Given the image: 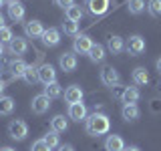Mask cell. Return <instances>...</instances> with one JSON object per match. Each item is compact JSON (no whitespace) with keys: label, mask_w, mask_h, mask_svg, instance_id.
<instances>
[{"label":"cell","mask_w":161,"mask_h":151,"mask_svg":"<svg viewBox=\"0 0 161 151\" xmlns=\"http://www.w3.org/2000/svg\"><path fill=\"white\" fill-rule=\"evenodd\" d=\"M85 127H87V133L89 135H95V137H99V135H105L109 133L111 129V121L105 113H101V111H95V113L87 115V119H85Z\"/></svg>","instance_id":"cell-1"},{"label":"cell","mask_w":161,"mask_h":151,"mask_svg":"<svg viewBox=\"0 0 161 151\" xmlns=\"http://www.w3.org/2000/svg\"><path fill=\"white\" fill-rule=\"evenodd\" d=\"M8 135H10L14 141H24V139H26V135H28V125H26V121H22V119L10 121V125H8Z\"/></svg>","instance_id":"cell-2"},{"label":"cell","mask_w":161,"mask_h":151,"mask_svg":"<svg viewBox=\"0 0 161 151\" xmlns=\"http://www.w3.org/2000/svg\"><path fill=\"white\" fill-rule=\"evenodd\" d=\"M91 47H93V40H91V36H87V34H77V36L73 38V53L75 54H89Z\"/></svg>","instance_id":"cell-3"},{"label":"cell","mask_w":161,"mask_h":151,"mask_svg":"<svg viewBox=\"0 0 161 151\" xmlns=\"http://www.w3.org/2000/svg\"><path fill=\"white\" fill-rule=\"evenodd\" d=\"M85 6L91 12V16H103L111 6V0H85Z\"/></svg>","instance_id":"cell-4"},{"label":"cell","mask_w":161,"mask_h":151,"mask_svg":"<svg viewBox=\"0 0 161 151\" xmlns=\"http://www.w3.org/2000/svg\"><path fill=\"white\" fill-rule=\"evenodd\" d=\"M125 48H127V53L131 57H139L141 53H145V38L139 36V34H133V36H129Z\"/></svg>","instance_id":"cell-5"},{"label":"cell","mask_w":161,"mask_h":151,"mask_svg":"<svg viewBox=\"0 0 161 151\" xmlns=\"http://www.w3.org/2000/svg\"><path fill=\"white\" fill-rule=\"evenodd\" d=\"M101 81H103V85H107V87H117V85L121 83V75L119 70L115 67H105L103 70H101Z\"/></svg>","instance_id":"cell-6"},{"label":"cell","mask_w":161,"mask_h":151,"mask_svg":"<svg viewBox=\"0 0 161 151\" xmlns=\"http://www.w3.org/2000/svg\"><path fill=\"white\" fill-rule=\"evenodd\" d=\"M42 32H44V26H42L40 20L30 18V20L24 22V34H26V38H40Z\"/></svg>","instance_id":"cell-7"},{"label":"cell","mask_w":161,"mask_h":151,"mask_svg":"<svg viewBox=\"0 0 161 151\" xmlns=\"http://www.w3.org/2000/svg\"><path fill=\"white\" fill-rule=\"evenodd\" d=\"M30 109H32V113H36V115H44L50 109V99L44 93H40V95H36V97H32Z\"/></svg>","instance_id":"cell-8"},{"label":"cell","mask_w":161,"mask_h":151,"mask_svg":"<svg viewBox=\"0 0 161 151\" xmlns=\"http://www.w3.org/2000/svg\"><path fill=\"white\" fill-rule=\"evenodd\" d=\"M79 60H77V54L75 53H63L58 57V67L64 70V73H73L75 69H77Z\"/></svg>","instance_id":"cell-9"},{"label":"cell","mask_w":161,"mask_h":151,"mask_svg":"<svg viewBox=\"0 0 161 151\" xmlns=\"http://www.w3.org/2000/svg\"><path fill=\"white\" fill-rule=\"evenodd\" d=\"M40 38H42V44L48 47V48L58 47L60 44V30L58 28H44V32H42Z\"/></svg>","instance_id":"cell-10"},{"label":"cell","mask_w":161,"mask_h":151,"mask_svg":"<svg viewBox=\"0 0 161 151\" xmlns=\"http://www.w3.org/2000/svg\"><path fill=\"white\" fill-rule=\"evenodd\" d=\"M38 81L42 85H50L57 81V70H54L53 64H42L38 67Z\"/></svg>","instance_id":"cell-11"},{"label":"cell","mask_w":161,"mask_h":151,"mask_svg":"<svg viewBox=\"0 0 161 151\" xmlns=\"http://www.w3.org/2000/svg\"><path fill=\"white\" fill-rule=\"evenodd\" d=\"M6 8H8V18L12 20V22H22V20H24V14H26L24 4H20V2H10Z\"/></svg>","instance_id":"cell-12"},{"label":"cell","mask_w":161,"mask_h":151,"mask_svg":"<svg viewBox=\"0 0 161 151\" xmlns=\"http://www.w3.org/2000/svg\"><path fill=\"white\" fill-rule=\"evenodd\" d=\"M69 119H73L75 123H80V121L87 119V107L83 103H73L69 105Z\"/></svg>","instance_id":"cell-13"},{"label":"cell","mask_w":161,"mask_h":151,"mask_svg":"<svg viewBox=\"0 0 161 151\" xmlns=\"http://www.w3.org/2000/svg\"><path fill=\"white\" fill-rule=\"evenodd\" d=\"M64 101H67L69 105L83 103V89H80L79 85H70V87L64 91Z\"/></svg>","instance_id":"cell-14"},{"label":"cell","mask_w":161,"mask_h":151,"mask_svg":"<svg viewBox=\"0 0 161 151\" xmlns=\"http://www.w3.org/2000/svg\"><path fill=\"white\" fill-rule=\"evenodd\" d=\"M8 50L12 54H24L28 50V42H26V38H22V36H14L12 40L8 42Z\"/></svg>","instance_id":"cell-15"},{"label":"cell","mask_w":161,"mask_h":151,"mask_svg":"<svg viewBox=\"0 0 161 151\" xmlns=\"http://www.w3.org/2000/svg\"><path fill=\"white\" fill-rule=\"evenodd\" d=\"M105 149L107 151H125V141L121 135H109L107 139H105Z\"/></svg>","instance_id":"cell-16"},{"label":"cell","mask_w":161,"mask_h":151,"mask_svg":"<svg viewBox=\"0 0 161 151\" xmlns=\"http://www.w3.org/2000/svg\"><path fill=\"white\" fill-rule=\"evenodd\" d=\"M141 99V93L137 87H125L123 89V97H121V101H123L125 105H137V101Z\"/></svg>","instance_id":"cell-17"},{"label":"cell","mask_w":161,"mask_h":151,"mask_svg":"<svg viewBox=\"0 0 161 151\" xmlns=\"http://www.w3.org/2000/svg\"><path fill=\"white\" fill-rule=\"evenodd\" d=\"M141 115V111L137 105H123V109H121V117H123L127 123H133V121H137Z\"/></svg>","instance_id":"cell-18"},{"label":"cell","mask_w":161,"mask_h":151,"mask_svg":"<svg viewBox=\"0 0 161 151\" xmlns=\"http://www.w3.org/2000/svg\"><path fill=\"white\" fill-rule=\"evenodd\" d=\"M107 48H109V53H111V54H121V53L125 50V42H123V38L117 36V34L109 36V40H107Z\"/></svg>","instance_id":"cell-19"},{"label":"cell","mask_w":161,"mask_h":151,"mask_svg":"<svg viewBox=\"0 0 161 151\" xmlns=\"http://www.w3.org/2000/svg\"><path fill=\"white\" fill-rule=\"evenodd\" d=\"M26 67H28V64L24 63L22 59H14L12 63H10V75H12V79H22Z\"/></svg>","instance_id":"cell-20"},{"label":"cell","mask_w":161,"mask_h":151,"mask_svg":"<svg viewBox=\"0 0 161 151\" xmlns=\"http://www.w3.org/2000/svg\"><path fill=\"white\" fill-rule=\"evenodd\" d=\"M105 57H107V54H105V47L99 44V42L97 44L93 42V47H91V50H89V59L93 60V63H103Z\"/></svg>","instance_id":"cell-21"},{"label":"cell","mask_w":161,"mask_h":151,"mask_svg":"<svg viewBox=\"0 0 161 151\" xmlns=\"http://www.w3.org/2000/svg\"><path fill=\"white\" fill-rule=\"evenodd\" d=\"M50 129L57 131V133L67 131V129H69V121L64 119V115H54V117L50 119Z\"/></svg>","instance_id":"cell-22"},{"label":"cell","mask_w":161,"mask_h":151,"mask_svg":"<svg viewBox=\"0 0 161 151\" xmlns=\"http://www.w3.org/2000/svg\"><path fill=\"white\" fill-rule=\"evenodd\" d=\"M85 16V10L80 4H70V6L67 8V18L73 20V22H80V18Z\"/></svg>","instance_id":"cell-23"},{"label":"cell","mask_w":161,"mask_h":151,"mask_svg":"<svg viewBox=\"0 0 161 151\" xmlns=\"http://www.w3.org/2000/svg\"><path fill=\"white\" fill-rule=\"evenodd\" d=\"M131 79H133L135 85H147L149 83V75H147V70H145V67H137L131 73Z\"/></svg>","instance_id":"cell-24"},{"label":"cell","mask_w":161,"mask_h":151,"mask_svg":"<svg viewBox=\"0 0 161 151\" xmlns=\"http://www.w3.org/2000/svg\"><path fill=\"white\" fill-rule=\"evenodd\" d=\"M42 93L47 95L50 101H53V99H58L60 95H63V87H60L57 81H54V83H50V85H44V91H42Z\"/></svg>","instance_id":"cell-25"},{"label":"cell","mask_w":161,"mask_h":151,"mask_svg":"<svg viewBox=\"0 0 161 151\" xmlns=\"http://www.w3.org/2000/svg\"><path fill=\"white\" fill-rule=\"evenodd\" d=\"M16 107V103H14L12 97H6V95H2L0 97V115H10Z\"/></svg>","instance_id":"cell-26"},{"label":"cell","mask_w":161,"mask_h":151,"mask_svg":"<svg viewBox=\"0 0 161 151\" xmlns=\"http://www.w3.org/2000/svg\"><path fill=\"white\" fill-rule=\"evenodd\" d=\"M60 30H63L64 34H69V36H77L79 34V22H73V20H64L63 24H60Z\"/></svg>","instance_id":"cell-27"},{"label":"cell","mask_w":161,"mask_h":151,"mask_svg":"<svg viewBox=\"0 0 161 151\" xmlns=\"http://www.w3.org/2000/svg\"><path fill=\"white\" fill-rule=\"evenodd\" d=\"M145 8H147L145 0H129V4H127V10H129V14H141Z\"/></svg>","instance_id":"cell-28"},{"label":"cell","mask_w":161,"mask_h":151,"mask_svg":"<svg viewBox=\"0 0 161 151\" xmlns=\"http://www.w3.org/2000/svg\"><path fill=\"white\" fill-rule=\"evenodd\" d=\"M42 139H44V143H47V145H48V147H50V149H57V147H58V145H60V139H58V133H57V131H53V129H50V131H48V133H47V135H44V137H42Z\"/></svg>","instance_id":"cell-29"},{"label":"cell","mask_w":161,"mask_h":151,"mask_svg":"<svg viewBox=\"0 0 161 151\" xmlns=\"http://www.w3.org/2000/svg\"><path fill=\"white\" fill-rule=\"evenodd\" d=\"M24 81H26L28 85H34L38 81V69L36 67H32V64H28L26 67V70H24V77H22Z\"/></svg>","instance_id":"cell-30"},{"label":"cell","mask_w":161,"mask_h":151,"mask_svg":"<svg viewBox=\"0 0 161 151\" xmlns=\"http://www.w3.org/2000/svg\"><path fill=\"white\" fill-rule=\"evenodd\" d=\"M147 10L151 16H161V0H147Z\"/></svg>","instance_id":"cell-31"},{"label":"cell","mask_w":161,"mask_h":151,"mask_svg":"<svg viewBox=\"0 0 161 151\" xmlns=\"http://www.w3.org/2000/svg\"><path fill=\"white\" fill-rule=\"evenodd\" d=\"M14 38V34H12V28L10 26H2L0 28V42H10V40Z\"/></svg>","instance_id":"cell-32"},{"label":"cell","mask_w":161,"mask_h":151,"mask_svg":"<svg viewBox=\"0 0 161 151\" xmlns=\"http://www.w3.org/2000/svg\"><path fill=\"white\" fill-rule=\"evenodd\" d=\"M30 151H53V149L44 143V139H36L32 145H30Z\"/></svg>","instance_id":"cell-33"},{"label":"cell","mask_w":161,"mask_h":151,"mask_svg":"<svg viewBox=\"0 0 161 151\" xmlns=\"http://www.w3.org/2000/svg\"><path fill=\"white\" fill-rule=\"evenodd\" d=\"M53 2L57 4V6H60V8H64V10H67V8L70 6V4H75V0H53Z\"/></svg>","instance_id":"cell-34"},{"label":"cell","mask_w":161,"mask_h":151,"mask_svg":"<svg viewBox=\"0 0 161 151\" xmlns=\"http://www.w3.org/2000/svg\"><path fill=\"white\" fill-rule=\"evenodd\" d=\"M57 151H75V147H73V145H69V143H64V145H58Z\"/></svg>","instance_id":"cell-35"},{"label":"cell","mask_w":161,"mask_h":151,"mask_svg":"<svg viewBox=\"0 0 161 151\" xmlns=\"http://www.w3.org/2000/svg\"><path fill=\"white\" fill-rule=\"evenodd\" d=\"M4 89H6V83H4V81L0 79V97H2V95H4Z\"/></svg>","instance_id":"cell-36"},{"label":"cell","mask_w":161,"mask_h":151,"mask_svg":"<svg viewBox=\"0 0 161 151\" xmlns=\"http://www.w3.org/2000/svg\"><path fill=\"white\" fill-rule=\"evenodd\" d=\"M155 69H157V73L161 75V59H157V63H155Z\"/></svg>","instance_id":"cell-37"},{"label":"cell","mask_w":161,"mask_h":151,"mask_svg":"<svg viewBox=\"0 0 161 151\" xmlns=\"http://www.w3.org/2000/svg\"><path fill=\"white\" fill-rule=\"evenodd\" d=\"M125 151H141V149L135 147V145H131V147H125Z\"/></svg>","instance_id":"cell-38"},{"label":"cell","mask_w":161,"mask_h":151,"mask_svg":"<svg viewBox=\"0 0 161 151\" xmlns=\"http://www.w3.org/2000/svg\"><path fill=\"white\" fill-rule=\"evenodd\" d=\"M2 26H6V24H4V14L0 12V28H2Z\"/></svg>","instance_id":"cell-39"},{"label":"cell","mask_w":161,"mask_h":151,"mask_svg":"<svg viewBox=\"0 0 161 151\" xmlns=\"http://www.w3.org/2000/svg\"><path fill=\"white\" fill-rule=\"evenodd\" d=\"M0 151H16V149H12V147H2Z\"/></svg>","instance_id":"cell-40"},{"label":"cell","mask_w":161,"mask_h":151,"mask_svg":"<svg viewBox=\"0 0 161 151\" xmlns=\"http://www.w3.org/2000/svg\"><path fill=\"white\" fill-rule=\"evenodd\" d=\"M4 54V47H2V42H0V57Z\"/></svg>","instance_id":"cell-41"},{"label":"cell","mask_w":161,"mask_h":151,"mask_svg":"<svg viewBox=\"0 0 161 151\" xmlns=\"http://www.w3.org/2000/svg\"><path fill=\"white\" fill-rule=\"evenodd\" d=\"M2 6H6V0H0V8Z\"/></svg>","instance_id":"cell-42"},{"label":"cell","mask_w":161,"mask_h":151,"mask_svg":"<svg viewBox=\"0 0 161 151\" xmlns=\"http://www.w3.org/2000/svg\"><path fill=\"white\" fill-rule=\"evenodd\" d=\"M6 2H8V4H10V2H20V0H6Z\"/></svg>","instance_id":"cell-43"}]
</instances>
